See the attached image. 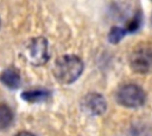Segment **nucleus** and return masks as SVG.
I'll list each match as a JSON object with an SVG mask.
<instances>
[{
    "label": "nucleus",
    "mask_w": 152,
    "mask_h": 136,
    "mask_svg": "<svg viewBox=\"0 0 152 136\" xmlns=\"http://www.w3.org/2000/svg\"><path fill=\"white\" fill-rule=\"evenodd\" d=\"M82 70L83 63L81 58L74 54H66L59 57L55 61L52 72L59 83L70 84L81 76Z\"/></svg>",
    "instance_id": "obj_1"
},
{
    "label": "nucleus",
    "mask_w": 152,
    "mask_h": 136,
    "mask_svg": "<svg viewBox=\"0 0 152 136\" xmlns=\"http://www.w3.org/2000/svg\"><path fill=\"white\" fill-rule=\"evenodd\" d=\"M118 102L126 108H139L145 103L146 95L137 84H124L116 92Z\"/></svg>",
    "instance_id": "obj_2"
},
{
    "label": "nucleus",
    "mask_w": 152,
    "mask_h": 136,
    "mask_svg": "<svg viewBox=\"0 0 152 136\" xmlns=\"http://www.w3.org/2000/svg\"><path fill=\"white\" fill-rule=\"evenodd\" d=\"M129 65L137 73H148L152 71V46L144 44L137 46L129 56Z\"/></svg>",
    "instance_id": "obj_3"
},
{
    "label": "nucleus",
    "mask_w": 152,
    "mask_h": 136,
    "mask_svg": "<svg viewBox=\"0 0 152 136\" xmlns=\"http://www.w3.org/2000/svg\"><path fill=\"white\" fill-rule=\"evenodd\" d=\"M25 56L33 65H43L49 59L48 41L45 38L39 37L32 39L25 47Z\"/></svg>",
    "instance_id": "obj_4"
},
{
    "label": "nucleus",
    "mask_w": 152,
    "mask_h": 136,
    "mask_svg": "<svg viewBox=\"0 0 152 136\" xmlns=\"http://www.w3.org/2000/svg\"><path fill=\"white\" fill-rule=\"evenodd\" d=\"M82 106L84 111L90 115H101L104 112L107 104L104 98L99 93H89L82 102Z\"/></svg>",
    "instance_id": "obj_5"
},
{
    "label": "nucleus",
    "mask_w": 152,
    "mask_h": 136,
    "mask_svg": "<svg viewBox=\"0 0 152 136\" xmlns=\"http://www.w3.org/2000/svg\"><path fill=\"white\" fill-rule=\"evenodd\" d=\"M0 80L10 89H18L20 86V75L15 69H6L0 75Z\"/></svg>",
    "instance_id": "obj_6"
},
{
    "label": "nucleus",
    "mask_w": 152,
    "mask_h": 136,
    "mask_svg": "<svg viewBox=\"0 0 152 136\" xmlns=\"http://www.w3.org/2000/svg\"><path fill=\"white\" fill-rule=\"evenodd\" d=\"M51 93L48 90H27L21 93V98L28 103H39L50 99Z\"/></svg>",
    "instance_id": "obj_7"
},
{
    "label": "nucleus",
    "mask_w": 152,
    "mask_h": 136,
    "mask_svg": "<svg viewBox=\"0 0 152 136\" xmlns=\"http://www.w3.org/2000/svg\"><path fill=\"white\" fill-rule=\"evenodd\" d=\"M13 122V112L6 104H0V130L7 129Z\"/></svg>",
    "instance_id": "obj_8"
},
{
    "label": "nucleus",
    "mask_w": 152,
    "mask_h": 136,
    "mask_svg": "<svg viewBox=\"0 0 152 136\" xmlns=\"http://www.w3.org/2000/svg\"><path fill=\"white\" fill-rule=\"evenodd\" d=\"M126 33H127V32H126L125 28H121V27H113V28L110 30V32H109L108 39H109L110 43L116 44L118 41H120V40L125 37Z\"/></svg>",
    "instance_id": "obj_9"
},
{
    "label": "nucleus",
    "mask_w": 152,
    "mask_h": 136,
    "mask_svg": "<svg viewBox=\"0 0 152 136\" xmlns=\"http://www.w3.org/2000/svg\"><path fill=\"white\" fill-rule=\"evenodd\" d=\"M140 26V15H135L134 18L131 19V21L127 24V27L125 28L126 32H134L138 30V27Z\"/></svg>",
    "instance_id": "obj_10"
},
{
    "label": "nucleus",
    "mask_w": 152,
    "mask_h": 136,
    "mask_svg": "<svg viewBox=\"0 0 152 136\" xmlns=\"http://www.w3.org/2000/svg\"><path fill=\"white\" fill-rule=\"evenodd\" d=\"M15 136H34V135L28 132V131H21V132H18Z\"/></svg>",
    "instance_id": "obj_11"
},
{
    "label": "nucleus",
    "mask_w": 152,
    "mask_h": 136,
    "mask_svg": "<svg viewBox=\"0 0 152 136\" xmlns=\"http://www.w3.org/2000/svg\"><path fill=\"white\" fill-rule=\"evenodd\" d=\"M151 24H152V18H151Z\"/></svg>",
    "instance_id": "obj_12"
},
{
    "label": "nucleus",
    "mask_w": 152,
    "mask_h": 136,
    "mask_svg": "<svg viewBox=\"0 0 152 136\" xmlns=\"http://www.w3.org/2000/svg\"><path fill=\"white\" fill-rule=\"evenodd\" d=\"M0 24H1V21H0Z\"/></svg>",
    "instance_id": "obj_13"
}]
</instances>
